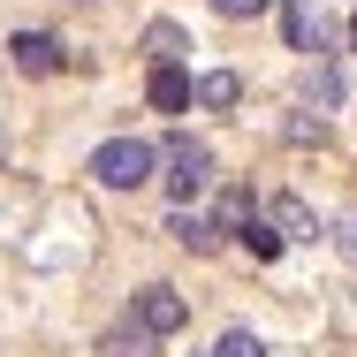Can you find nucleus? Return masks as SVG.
Segmentation results:
<instances>
[{
	"label": "nucleus",
	"instance_id": "nucleus-1",
	"mask_svg": "<svg viewBox=\"0 0 357 357\" xmlns=\"http://www.w3.org/2000/svg\"><path fill=\"white\" fill-rule=\"evenodd\" d=\"M152 167H160V152L144 137H107L91 152V175H99L107 190H137V183H152Z\"/></svg>",
	"mask_w": 357,
	"mask_h": 357
},
{
	"label": "nucleus",
	"instance_id": "nucleus-2",
	"mask_svg": "<svg viewBox=\"0 0 357 357\" xmlns=\"http://www.w3.org/2000/svg\"><path fill=\"white\" fill-rule=\"evenodd\" d=\"M160 167H167L175 206H190V198L213 183V144H198V137H167V144H160Z\"/></svg>",
	"mask_w": 357,
	"mask_h": 357
},
{
	"label": "nucleus",
	"instance_id": "nucleus-3",
	"mask_svg": "<svg viewBox=\"0 0 357 357\" xmlns=\"http://www.w3.org/2000/svg\"><path fill=\"white\" fill-rule=\"evenodd\" d=\"M130 312H137V327H144V335H175V327L190 319V304H183V296H175L167 282L137 289V304H130Z\"/></svg>",
	"mask_w": 357,
	"mask_h": 357
},
{
	"label": "nucleus",
	"instance_id": "nucleus-4",
	"mask_svg": "<svg viewBox=\"0 0 357 357\" xmlns=\"http://www.w3.org/2000/svg\"><path fill=\"white\" fill-rule=\"evenodd\" d=\"M8 54H15L23 76H54V69H61V38H46V31H15Z\"/></svg>",
	"mask_w": 357,
	"mask_h": 357
},
{
	"label": "nucleus",
	"instance_id": "nucleus-5",
	"mask_svg": "<svg viewBox=\"0 0 357 357\" xmlns=\"http://www.w3.org/2000/svg\"><path fill=\"white\" fill-rule=\"evenodd\" d=\"M144 91H152V107H160V114H183V107L198 99V84L175 69V61H167V69H152V84H144Z\"/></svg>",
	"mask_w": 357,
	"mask_h": 357
},
{
	"label": "nucleus",
	"instance_id": "nucleus-6",
	"mask_svg": "<svg viewBox=\"0 0 357 357\" xmlns=\"http://www.w3.org/2000/svg\"><path fill=\"white\" fill-rule=\"evenodd\" d=\"M99 357H160V335H144L137 319L130 327H107L99 335Z\"/></svg>",
	"mask_w": 357,
	"mask_h": 357
},
{
	"label": "nucleus",
	"instance_id": "nucleus-7",
	"mask_svg": "<svg viewBox=\"0 0 357 357\" xmlns=\"http://www.w3.org/2000/svg\"><path fill=\"white\" fill-rule=\"evenodd\" d=\"M282 31H289V46H296V54H319V38H327V31H319V15H312V0H289V8H282Z\"/></svg>",
	"mask_w": 357,
	"mask_h": 357
},
{
	"label": "nucleus",
	"instance_id": "nucleus-8",
	"mask_svg": "<svg viewBox=\"0 0 357 357\" xmlns=\"http://www.w3.org/2000/svg\"><path fill=\"white\" fill-rule=\"evenodd\" d=\"M167 236H175V243H190V251H213L220 243V228L206 213H190V206H175V213H167Z\"/></svg>",
	"mask_w": 357,
	"mask_h": 357
},
{
	"label": "nucleus",
	"instance_id": "nucleus-9",
	"mask_svg": "<svg viewBox=\"0 0 357 357\" xmlns=\"http://www.w3.org/2000/svg\"><path fill=\"white\" fill-rule=\"evenodd\" d=\"M266 213H274V228H282V236H319V220H312V206H304V198H274V206H266Z\"/></svg>",
	"mask_w": 357,
	"mask_h": 357
},
{
	"label": "nucleus",
	"instance_id": "nucleus-10",
	"mask_svg": "<svg viewBox=\"0 0 357 357\" xmlns=\"http://www.w3.org/2000/svg\"><path fill=\"white\" fill-rule=\"evenodd\" d=\"M236 99H243V76H236V69L198 76V107H236Z\"/></svg>",
	"mask_w": 357,
	"mask_h": 357
},
{
	"label": "nucleus",
	"instance_id": "nucleus-11",
	"mask_svg": "<svg viewBox=\"0 0 357 357\" xmlns=\"http://www.w3.org/2000/svg\"><path fill=\"white\" fill-rule=\"evenodd\" d=\"M144 54H152V69H167L175 54H190V38H183L175 23H152V31H144Z\"/></svg>",
	"mask_w": 357,
	"mask_h": 357
},
{
	"label": "nucleus",
	"instance_id": "nucleus-12",
	"mask_svg": "<svg viewBox=\"0 0 357 357\" xmlns=\"http://www.w3.org/2000/svg\"><path fill=\"white\" fill-rule=\"evenodd\" d=\"M213 357H266V342H259L251 327H228V335H220V350H213Z\"/></svg>",
	"mask_w": 357,
	"mask_h": 357
},
{
	"label": "nucleus",
	"instance_id": "nucleus-13",
	"mask_svg": "<svg viewBox=\"0 0 357 357\" xmlns=\"http://www.w3.org/2000/svg\"><path fill=\"white\" fill-rule=\"evenodd\" d=\"M243 243H251V259H282V236H274V228H259V220L243 228Z\"/></svg>",
	"mask_w": 357,
	"mask_h": 357
},
{
	"label": "nucleus",
	"instance_id": "nucleus-14",
	"mask_svg": "<svg viewBox=\"0 0 357 357\" xmlns=\"http://www.w3.org/2000/svg\"><path fill=\"white\" fill-rule=\"evenodd\" d=\"M220 15H259V8H266V0H213Z\"/></svg>",
	"mask_w": 357,
	"mask_h": 357
},
{
	"label": "nucleus",
	"instance_id": "nucleus-15",
	"mask_svg": "<svg viewBox=\"0 0 357 357\" xmlns=\"http://www.w3.org/2000/svg\"><path fill=\"white\" fill-rule=\"evenodd\" d=\"M0 152H8V137H0Z\"/></svg>",
	"mask_w": 357,
	"mask_h": 357
},
{
	"label": "nucleus",
	"instance_id": "nucleus-16",
	"mask_svg": "<svg viewBox=\"0 0 357 357\" xmlns=\"http://www.w3.org/2000/svg\"><path fill=\"white\" fill-rule=\"evenodd\" d=\"M350 31H357V23H350Z\"/></svg>",
	"mask_w": 357,
	"mask_h": 357
}]
</instances>
